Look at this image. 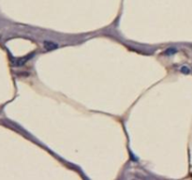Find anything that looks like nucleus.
<instances>
[{"label": "nucleus", "mask_w": 192, "mask_h": 180, "mask_svg": "<svg viewBox=\"0 0 192 180\" xmlns=\"http://www.w3.org/2000/svg\"><path fill=\"white\" fill-rule=\"evenodd\" d=\"M58 47V45L53 41H44V48L46 50H55Z\"/></svg>", "instance_id": "obj_1"}, {"label": "nucleus", "mask_w": 192, "mask_h": 180, "mask_svg": "<svg viewBox=\"0 0 192 180\" xmlns=\"http://www.w3.org/2000/svg\"><path fill=\"white\" fill-rule=\"evenodd\" d=\"M30 56H26V57H23V58H19V59H16L15 60V65L16 66H21L23 64H25L26 61H27V59H29Z\"/></svg>", "instance_id": "obj_2"}, {"label": "nucleus", "mask_w": 192, "mask_h": 180, "mask_svg": "<svg viewBox=\"0 0 192 180\" xmlns=\"http://www.w3.org/2000/svg\"><path fill=\"white\" fill-rule=\"evenodd\" d=\"M182 71H184L185 73H189V70L188 67H182Z\"/></svg>", "instance_id": "obj_3"}]
</instances>
